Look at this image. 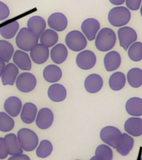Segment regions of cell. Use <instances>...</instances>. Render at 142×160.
Instances as JSON below:
<instances>
[{"instance_id":"cell-38","label":"cell","mask_w":142,"mask_h":160,"mask_svg":"<svg viewBox=\"0 0 142 160\" xmlns=\"http://www.w3.org/2000/svg\"><path fill=\"white\" fill-rule=\"evenodd\" d=\"M9 8L7 6V4H5L4 2L0 1V21L8 18L9 16Z\"/></svg>"},{"instance_id":"cell-35","label":"cell","mask_w":142,"mask_h":160,"mask_svg":"<svg viewBox=\"0 0 142 160\" xmlns=\"http://www.w3.org/2000/svg\"><path fill=\"white\" fill-rule=\"evenodd\" d=\"M95 156L98 160H112V148L107 144L99 145L95 149Z\"/></svg>"},{"instance_id":"cell-45","label":"cell","mask_w":142,"mask_h":160,"mask_svg":"<svg viewBox=\"0 0 142 160\" xmlns=\"http://www.w3.org/2000/svg\"><path fill=\"white\" fill-rule=\"evenodd\" d=\"M76 160H80V159H76Z\"/></svg>"},{"instance_id":"cell-44","label":"cell","mask_w":142,"mask_h":160,"mask_svg":"<svg viewBox=\"0 0 142 160\" xmlns=\"http://www.w3.org/2000/svg\"><path fill=\"white\" fill-rule=\"evenodd\" d=\"M140 14H141L142 16V4L140 5Z\"/></svg>"},{"instance_id":"cell-15","label":"cell","mask_w":142,"mask_h":160,"mask_svg":"<svg viewBox=\"0 0 142 160\" xmlns=\"http://www.w3.org/2000/svg\"><path fill=\"white\" fill-rule=\"evenodd\" d=\"M22 101L15 96L8 98L7 99L5 100L4 104H3L5 112L13 118L17 117L18 115L19 114L22 110Z\"/></svg>"},{"instance_id":"cell-21","label":"cell","mask_w":142,"mask_h":160,"mask_svg":"<svg viewBox=\"0 0 142 160\" xmlns=\"http://www.w3.org/2000/svg\"><path fill=\"white\" fill-rule=\"evenodd\" d=\"M28 28L34 33L39 38L46 29V22L40 16H33L28 20Z\"/></svg>"},{"instance_id":"cell-12","label":"cell","mask_w":142,"mask_h":160,"mask_svg":"<svg viewBox=\"0 0 142 160\" xmlns=\"http://www.w3.org/2000/svg\"><path fill=\"white\" fill-rule=\"evenodd\" d=\"M50 53L49 48L45 47L41 43H37L30 50V58L35 63L43 64L48 60L50 57Z\"/></svg>"},{"instance_id":"cell-30","label":"cell","mask_w":142,"mask_h":160,"mask_svg":"<svg viewBox=\"0 0 142 160\" xmlns=\"http://www.w3.org/2000/svg\"><path fill=\"white\" fill-rule=\"evenodd\" d=\"M126 78L125 74L121 72H115L110 76L109 79V85L110 88L115 91L122 89L125 87Z\"/></svg>"},{"instance_id":"cell-37","label":"cell","mask_w":142,"mask_h":160,"mask_svg":"<svg viewBox=\"0 0 142 160\" xmlns=\"http://www.w3.org/2000/svg\"><path fill=\"white\" fill-rule=\"evenodd\" d=\"M8 155V147L5 142L4 138L0 137V159H5L7 158Z\"/></svg>"},{"instance_id":"cell-26","label":"cell","mask_w":142,"mask_h":160,"mask_svg":"<svg viewBox=\"0 0 142 160\" xmlns=\"http://www.w3.org/2000/svg\"><path fill=\"white\" fill-rule=\"evenodd\" d=\"M43 75H44V78L47 82L55 83V82L61 79L62 70L60 69V68L58 67L57 65L50 64L47 67H45Z\"/></svg>"},{"instance_id":"cell-4","label":"cell","mask_w":142,"mask_h":160,"mask_svg":"<svg viewBox=\"0 0 142 160\" xmlns=\"http://www.w3.org/2000/svg\"><path fill=\"white\" fill-rule=\"evenodd\" d=\"M131 14L127 8L115 7L110 10L108 14V20L115 27H123L130 22Z\"/></svg>"},{"instance_id":"cell-31","label":"cell","mask_w":142,"mask_h":160,"mask_svg":"<svg viewBox=\"0 0 142 160\" xmlns=\"http://www.w3.org/2000/svg\"><path fill=\"white\" fill-rule=\"evenodd\" d=\"M127 81L131 87H140L142 85V69L134 68L129 70L127 73Z\"/></svg>"},{"instance_id":"cell-43","label":"cell","mask_w":142,"mask_h":160,"mask_svg":"<svg viewBox=\"0 0 142 160\" xmlns=\"http://www.w3.org/2000/svg\"><path fill=\"white\" fill-rule=\"evenodd\" d=\"M90 160H98V159H97V158H96V157H95V156H94V157L91 158H90Z\"/></svg>"},{"instance_id":"cell-34","label":"cell","mask_w":142,"mask_h":160,"mask_svg":"<svg viewBox=\"0 0 142 160\" xmlns=\"http://www.w3.org/2000/svg\"><path fill=\"white\" fill-rule=\"evenodd\" d=\"M15 122L14 120L7 112H0V131L3 132H10L13 129Z\"/></svg>"},{"instance_id":"cell-9","label":"cell","mask_w":142,"mask_h":160,"mask_svg":"<svg viewBox=\"0 0 142 160\" xmlns=\"http://www.w3.org/2000/svg\"><path fill=\"white\" fill-rule=\"evenodd\" d=\"M55 117L52 110L49 108H43L37 112V116L35 118V122L37 127L40 129H48L53 124Z\"/></svg>"},{"instance_id":"cell-24","label":"cell","mask_w":142,"mask_h":160,"mask_svg":"<svg viewBox=\"0 0 142 160\" xmlns=\"http://www.w3.org/2000/svg\"><path fill=\"white\" fill-rule=\"evenodd\" d=\"M51 59L56 64H60L65 62L68 57V50L63 43L55 45L50 51Z\"/></svg>"},{"instance_id":"cell-8","label":"cell","mask_w":142,"mask_h":160,"mask_svg":"<svg viewBox=\"0 0 142 160\" xmlns=\"http://www.w3.org/2000/svg\"><path fill=\"white\" fill-rule=\"evenodd\" d=\"M118 38L120 46L127 50L133 42L137 40V33L130 27H122L118 30Z\"/></svg>"},{"instance_id":"cell-42","label":"cell","mask_w":142,"mask_h":160,"mask_svg":"<svg viewBox=\"0 0 142 160\" xmlns=\"http://www.w3.org/2000/svg\"><path fill=\"white\" fill-rule=\"evenodd\" d=\"M5 66H6V63L3 60L0 59V78L2 77V73H3V71L4 69Z\"/></svg>"},{"instance_id":"cell-33","label":"cell","mask_w":142,"mask_h":160,"mask_svg":"<svg viewBox=\"0 0 142 160\" xmlns=\"http://www.w3.org/2000/svg\"><path fill=\"white\" fill-rule=\"evenodd\" d=\"M14 52L13 45L6 40H0V59L8 62Z\"/></svg>"},{"instance_id":"cell-5","label":"cell","mask_w":142,"mask_h":160,"mask_svg":"<svg viewBox=\"0 0 142 160\" xmlns=\"http://www.w3.org/2000/svg\"><path fill=\"white\" fill-rule=\"evenodd\" d=\"M67 47L75 52H80L85 49L87 45V38L84 33L78 30L70 31L65 38Z\"/></svg>"},{"instance_id":"cell-17","label":"cell","mask_w":142,"mask_h":160,"mask_svg":"<svg viewBox=\"0 0 142 160\" xmlns=\"http://www.w3.org/2000/svg\"><path fill=\"white\" fill-rule=\"evenodd\" d=\"M125 130L130 136L139 137L142 135V119L138 117L128 118L125 123Z\"/></svg>"},{"instance_id":"cell-32","label":"cell","mask_w":142,"mask_h":160,"mask_svg":"<svg viewBox=\"0 0 142 160\" xmlns=\"http://www.w3.org/2000/svg\"><path fill=\"white\" fill-rule=\"evenodd\" d=\"M53 144L50 140L44 139L39 142L38 147L36 148V155L40 158H46L53 152Z\"/></svg>"},{"instance_id":"cell-29","label":"cell","mask_w":142,"mask_h":160,"mask_svg":"<svg viewBox=\"0 0 142 160\" xmlns=\"http://www.w3.org/2000/svg\"><path fill=\"white\" fill-rule=\"evenodd\" d=\"M19 28L18 21H11L0 28V34L5 39H11L14 37Z\"/></svg>"},{"instance_id":"cell-39","label":"cell","mask_w":142,"mask_h":160,"mask_svg":"<svg viewBox=\"0 0 142 160\" xmlns=\"http://www.w3.org/2000/svg\"><path fill=\"white\" fill-rule=\"evenodd\" d=\"M142 0H125L126 7L128 9L130 10H138L140 8Z\"/></svg>"},{"instance_id":"cell-46","label":"cell","mask_w":142,"mask_h":160,"mask_svg":"<svg viewBox=\"0 0 142 160\" xmlns=\"http://www.w3.org/2000/svg\"><path fill=\"white\" fill-rule=\"evenodd\" d=\"M0 160H1V159H0Z\"/></svg>"},{"instance_id":"cell-7","label":"cell","mask_w":142,"mask_h":160,"mask_svg":"<svg viewBox=\"0 0 142 160\" xmlns=\"http://www.w3.org/2000/svg\"><path fill=\"white\" fill-rule=\"evenodd\" d=\"M15 82L16 87L20 92H32L35 88L37 84V80L33 73L25 72L18 74Z\"/></svg>"},{"instance_id":"cell-3","label":"cell","mask_w":142,"mask_h":160,"mask_svg":"<svg viewBox=\"0 0 142 160\" xmlns=\"http://www.w3.org/2000/svg\"><path fill=\"white\" fill-rule=\"evenodd\" d=\"M39 38L28 28H23L17 34L16 44L21 50L28 52L39 43Z\"/></svg>"},{"instance_id":"cell-11","label":"cell","mask_w":142,"mask_h":160,"mask_svg":"<svg viewBox=\"0 0 142 160\" xmlns=\"http://www.w3.org/2000/svg\"><path fill=\"white\" fill-rule=\"evenodd\" d=\"M100 28V24L95 18H87L81 24V30L86 38L90 41L95 39L98 32Z\"/></svg>"},{"instance_id":"cell-13","label":"cell","mask_w":142,"mask_h":160,"mask_svg":"<svg viewBox=\"0 0 142 160\" xmlns=\"http://www.w3.org/2000/svg\"><path fill=\"white\" fill-rule=\"evenodd\" d=\"M48 25L51 29L58 32H62L67 28V18L61 12H55L50 15L48 18Z\"/></svg>"},{"instance_id":"cell-27","label":"cell","mask_w":142,"mask_h":160,"mask_svg":"<svg viewBox=\"0 0 142 160\" xmlns=\"http://www.w3.org/2000/svg\"><path fill=\"white\" fill-rule=\"evenodd\" d=\"M126 112L134 117L142 116V98L137 97L130 98L125 104Z\"/></svg>"},{"instance_id":"cell-23","label":"cell","mask_w":142,"mask_h":160,"mask_svg":"<svg viewBox=\"0 0 142 160\" xmlns=\"http://www.w3.org/2000/svg\"><path fill=\"white\" fill-rule=\"evenodd\" d=\"M120 63H121V57L120 53L116 51H110L105 56L104 64L105 69L109 72L117 69L120 66Z\"/></svg>"},{"instance_id":"cell-1","label":"cell","mask_w":142,"mask_h":160,"mask_svg":"<svg viewBox=\"0 0 142 160\" xmlns=\"http://www.w3.org/2000/svg\"><path fill=\"white\" fill-rule=\"evenodd\" d=\"M116 42V35L111 28H104L98 32L95 37V46L101 52H107L112 49Z\"/></svg>"},{"instance_id":"cell-22","label":"cell","mask_w":142,"mask_h":160,"mask_svg":"<svg viewBox=\"0 0 142 160\" xmlns=\"http://www.w3.org/2000/svg\"><path fill=\"white\" fill-rule=\"evenodd\" d=\"M4 140L6 145H7L8 151L9 155L13 156V155L19 154V153L24 152V149L21 147L18 136L16 134L8 133L4 136Z\"/></svg>"},{"instance_id":"cell-14","label":"cell","mask_w":142,"mask_h":160,"mask_svg":"<svg viewBox=\"0 0 142 160\" xmlns=\"http://www.w3.org/2000/svg\"><path fill=\"white\" fill-rule=\"evenodd\" d=\"M13 59L14 64L18 68L24 71H29L32 68L31 59L27 52L23 50H17L13 52Z\"/></svg>"},{"instance_id":"cell-2","label":"cell","mask_w":142,"mask_h":160,"mask_svg":"<svg viewBox=\"0 0 142 160\" xmlns=\"http://www.w3.org/2000/svg\"><path fill=\"white\" fill-rule=\"evenodd\" d=\"M18 138L24 151L32 152L39 145V137L36 132L29 128H21L17 133Z\"/></svg>"},{"instance_id":"cell-6","label":"cell","mask_w":142,"mask_h":160,"mask_svg":"<svg viewBox=\"0 0 142 160\" xmlns=\"http://www.w3.org/2000/svg\"><path fill=\"white\" fill-rule=\"evenodd\" d=\"M100 138L103 142L109 145L110 147L116 148L118 143L120 142L122 132L119 128L113 126H107L103 128L100 133Z\"/></svg>"},{"instance_id":"cell-40","label":"cell","mask_w":142,"mask_h":160,"mask_svg":"<svg viewBox=\"0 0 142 160\" xmlns=\"http://www.w3.org/2000/svg\"><path fill=\"white\" fill-rule=\"evenodd\" d=\"M8 160H31L30 158L26 154H24V153H19V154L13 155L8 158Z\"/></svg>"},{"instance_id":"cell-16","label":"cell","mask_w":142,"mask_h":160,"mask_svg":"<svg viewBox=\"0 0 142 160\" xmlns=\"http://www.w3.org/2000/svg\"><path fill=\"white\" fill-rule=\"evenodd\" d=\"M18 73H19L18 68L14 63H8L3 71L2 77H1L3 84L13 85L18 76Z\"/></svg>"},{"instance_id":"cell-20","label":"cell","mask_w":142,"mask_h":160,"mask_svg":"<svg viewBox=\"0 0 142 160\" xmlns=\"http://www.w3.org/2000/svg\"><path fill=\"white\" fill-rule=\"evenodd\" d=\"M48 96L53 102H62L66 98L67 91L62 84L54 83L48 89Z\"/></svg>"},{"instance_id":"cell-25","label":"cell","mask_w":142,"mask_h":160,"mask_svg":"<svg viewBox=\"0 0 142 160\" xmlns=\"http://www.w3.org/2000/svg\"><path fill=\"white\" fill-rule=\"evenodd\" d=\"M134 147V139L132 136L128 133H122L121 138L115 149L122 156H126L130 153Z\"/></svg>"},{"instance_id":"cell-36","label":"cell","mask_w":142,"mask_h":160,"mask_svg":"<svg viewBox=\"0 0 142 160\" xmlns=\"http://www.w3.org/2000/svg\"><path fill=\"white\" fill-rule=\"evenodd\" d=\"M127 50L128 56L132 61L139 62L142 59V42H133Z\"/></svg>"},{"instance_id":"cell-28","label":"cell","mask_w":142,"mask_h":160,"mask_svg":"<svg viewBox=\"0 0 142 160\" xmlns=\"http://www.w3.org/2000/svg\"><path fill=\"white\" fill-rule=\"evenodd\" d=\"M40 43L47 48L54 47L59 41V35L53 29H45L39 37Z\"/></svg>"},{"instance_id":"cell-10","label":"cell","mask_w":142,"mask_h":160,"mask_svg":"<svg viewBox=\"0 0 142 160\" xmlns=\"http://www.w3.org/2000/svg\"><path fill=\"white\" fill-rule=\"evenodd\" d=\"M76 63L81 69H90L96 63V56L90 50H84L77 55Z\"/></svg>"},{"instance_id":"cell-41","label":"cell","mask_w":142,"mask_h":160,"mask_svg":"<svg viewBox=\"0 0 142 160\" xmlns=\"http://www.w3.org/2000/svg\"><path fill=\"white\" fill-rule=\"evenodd\" d=\"M110 2H111L112 4L118 6V5L123 4V3L125 2V0H110Z\"/></svg>"},{"instance_id":"cell-19","label":"cell","mask_w":142,"mask_h":160,"mask_svg":"<svg viewBox=\"0 0 142 160\" xmlns=\"http://www.w3.org/2000/svg\"><path fill=\"white\" fill-rule=\"evenodd\" d=\"M103 87V79L101 76L96 73L89 75L85 81V88L90 93L99 92Z\"/></svg>"},{"instance_id":"cell-18","label":"cell","mask_w":142,"mask_h":160,"mask_svg":"<svg viewBox=\"0 0 142 160\" xmlns=\"http://www.w3.org/2000/svg\"><path fill=\"white\" fill-rule=\"evenodd\" d=\"M37 107L33 102H26L23 105L22 110L20 112L21 120L24 123L30 124L32 123L37 116Z\"/></svg>"}]
</instances>
